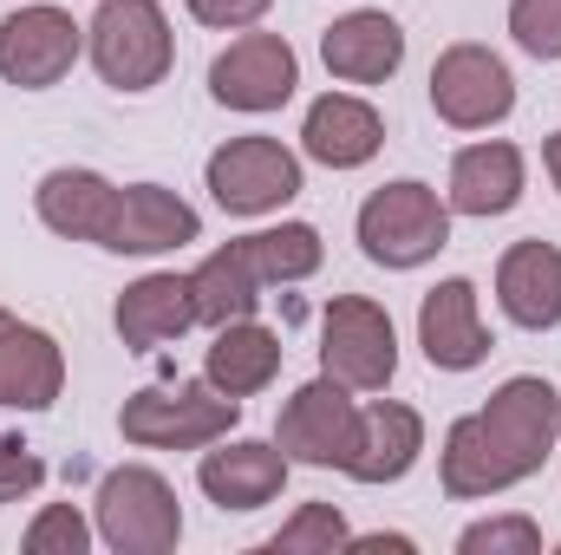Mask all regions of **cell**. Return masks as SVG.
<instances>
[{"label": "cell", "mask_w": 561, "mask_h": 555, "mask_svg": "<svg viewBox=\"0 0 561 555\" xmlns=\"http://www.w3.org/2000/svg\"><path fill=\"white\" fill-rule=\"evenodd\" d=\"M561 438V393L536 373H516L490 393V406L463 412L444 431L437 451V477L444 497L470 503V497H503L516 484H529Z\"/></svg>", "instance_id": "6da1fadb"}, {"label": "cell", "mask_w": 561, "mask_h": 555, "mask_svg": "<svg viewBox=\"0 0 561 555\" xmlns=\"http://www.w3.org/2000/svg\"><path fill=\"white\" fill-rule=\"evenodd\" d=\"M85 53L112 92H150L176 66L170 13L157 0H99V13L85 26Z\"/></svg>", "instance_id": "7a4b0ae2"}, {"label": "cell", "mask_w": 561, "mask_h": 555, "mask_svg": "<svg viewBox=\"0 0 561 555\" xmlns=\"http://www.w3.org/2000/svg\"><path fill=\"white\" fill-rule=\"evenodd\" d=\"M92 530L118 555H170L183 543V503L163 471L118 464V471H105V484L92 497Z\"/></svg>", "instance_id": "3957f363"}, {"label": "cell", "mask_w": 561, "mask_h": 555, "mask_svg": "<svg viewBox=\"0 0 561 555\" xmlns=\"http://www.w3.org/2000/svg\"><path fill=\"white\" fill-rule=\"evenodd\" d=\"M353 229H359L366 262H379V269H424L450 242V203L431 183H419V177H399V183H386V190H373L359 203Z\"/></svg>", "instance_id": "277c9868"}, {"label": "cell", "mask_w": 561, "mask_h": 555, "mask_svg": "<svg viewBox=\"0 0 561 555\" xmlns=\"http://www.w3.org/2000/svg\"><path fill=\"white\" fill-rule=\"evenodd\" d=\"M236 418H242V399L216 393L209 380L203 386L183 380V386H144V393H131L125 412H118V431L131 444H144V451H203V444L229 438Z\"/></svg>", "instance_id": "5b68a950"}, {"label": "cell", "mask_w": 561, "mask_h": 555, "mask_svg": "<svg viewBox=\"0 0 561 555\" xmlns=\"http://www.w3.org/2000/svg\"><path fill=\"white\" fill-rule=\"evenodd\" d=\"M320 373L346 393H386L399 373V333L392 314L366 294H340L320 314Z\"/></svg>", "instance_id": "8992f818"}, {"label": "cell", "mask_w": 561, "mask_h": 555, "mask_svg": "<svg viewBox=\"0 0 561 555\" xmlns=\"http://www.w3.org/2000/svg\"><path fill=\"white\" fill-rule=\"evenodd\" d=\"M431 112L450 132H490V125H503L516 112V79H510V66L490 46L457 39L431 66Z\"/></svg>", "instance_id": "52a82bcc"}, {"label": "cell", "mask_w": 561, "mask_h": 555, "mask_svg": "<svg viewBox=\"0 0 561 555\" xmlns=\"http://www.w3.org/2000/svg\"><path fill=\"white\" fill-rule=\"evenodd\" d=\"M203 177L229 216H275L280 203L300 196V157L280 138H229L222 150H209Z\"/></svg>", "instance_id": "ba28073f"}, {"label": "cell", "mask_w": 561, "mask_h": 555, "mask_svg": "<svg viewBox=\"0 0 561 555\" xmlns=\"http://www.w3.org/2000/svg\"><path fill=\"white\" fill-rule=\"evenodd\" d=\"M79 53H85V26L53 0H33V7L0 20V79L20 92L59 86L79 66Z\"/></svg>", "instance_id": "9c48e42d"}, {"label": "cell", "mask_w": 561, "mask_h": 555, "mask_svg": "<svg viewBox=\"0 0 561 555\" xmlns=\"http://www.w3.org/2000/svg\"><path fill=\"white\" fill-rule=\"evenodd\" d=\"M275 444L287 464H313V471H346L353 444H359V406L346 399L340 380H307L275 418Z\"/></svg>", "instance_id": "30bf717a"}, {"label": "cell", "mask_w": 561, "mask_h": 555, "mask_svg": "<svg viewBox=\"0 0 561 555\" xmlns=\"http://www.w3.org/2000/svg\"><path fill=\"white\" fill-rule=\"evenodd\" d=\"M300 86V59L280 33H242L209 59V99L229 112H280Z\"/></svg>", "instance_id": "8fae6325"}, {"label": "cell", "mask_w": 561, "mask_h": 555, "mask_svg": "<svg viewBox=\"0 0 561 555\" xmlns=\"http://www.w3.org/2000/svg\"><path fill=\"white\" fill-rule=\"evenodd\" d=\"M118 203H125V183H112V177H99V170H79V163H59V170H46L39 177V190H33V216L53 229V236H66V242H112V229H118Z\"/></svg>", "instance_id": "7c38bea8"}, {"label": "cell", "mask_w": 561, "mask_h": 555, "mask_svg": "<svg viewBox=\"0 0 561 555\" xmlns=\"http://www.w3.org/2000/svg\"><path fill=\"white\" fill-rule=\"evenodd\" d=\"M287 451L262 438H216V451H203L196 484L216 510H262L287 490Z\"/></svg>", "instance_id": "4fadbf2b"}, {"label": "cell", "mask_w": 561, "mask_h": 555, "mask_svg": "<svg viewBox=\"0 0 561 555\" xmlns=\"http://www.w3.org/2000/svg\"><path fill=\"white\" fill-rule=\"evenodd\" d=\"M66 393V353L46 327L0 307V406L7 412H46Z\"/></svg>", "instance_id": "5bb4252c"}, {"label": "cell", "mask_w": 561, "mask_h": 555, "mask_svg": "<svg viewBox=\"0 0 561 555\" xmlns=\"http://www.w3.org/2000/svg\"><path fill=\"white\" fill-rule=\"evenodd\" d=\"M419 347L437 373H470L490 360V327L477 314V287L463 275L437 281L419 301Z\"/></svg>", "instance_id": "9a60e30c"}, {"label": "cell", "mask_w": 561, "mask_h": 555, "mask_svg": "<svg viewBox=\"0 0 561 555\" xmlns=\"http://www.w3.org/2000/svg\"><path fill=\"white\" fill-rule=\"evenodd\" d=\"M320 59L346 86H386L405 66V26L386 7H359V13H346L320 33Z\"/></svg>", "instance_id": "2e32d148"}, {"label": "cell", "mask_w": 561, "mask_h": 555, "mask_svg": "<svg viewBox=\"0 0 561 555\" xmlns=\"http://www.w3.org/2000/svg\"><path fill=\"white\" fill-rule=\"evenodd\" d=\"M379 144H386V118L353 92H327L300 118V150L327 170H359L379 157Z\"/></svg>", "instance_id": "e0dca14e"}, {"label": "cell", "mask_w": 561, "mask_h": 555, "mask_svg": "<svg viewBox=\"0 0 561 555\" xmlns=\"http://www.w3.org/2000/svg\"><path fill=\"white\" fill-rule=\"evenodd\" d=\"M523 183H529V163L523 150L503 138H483V144H463L450 157V209L457 216H510L523 203Z\"/></svg>", "instance_id": "ac0fdd59"}, {"label": "cell", "mask_w": 561, "mask_h": 555, "mask_svg": "<svg viewBox=\"0 0 561 555\" xmlns=\"http://www.w3.org/2000/svg\"><path fill=\"white\" fill-rule=\"evenodd\" d=\"M112 327H118V340L138 347V353H157V347L183 340V333L196 327V287H190V275L131 281V287L118 294V307H112Z\"/></svg>", "instance_id": "d6986e66"}, {"label": "cell", "mask_w": 561, "mask_h": 555, "mask_svg": "<svg viewBox=\"0 0 561 555\" xmlns=\"http://www.w3.org/2000/svg\"><path fill=\"white\" fill-rule=\"evenodd\" d=\"M203 236V216L163 190V183H125V203H118V229H112V256H163V249H183Z\"/></svg>", "instance_id": "ffe728a7"}, {"label": "cell", "mask_w": 561, "mask_h": 555, "mask_svg": "<svg viewBox=\"0 0 561 555\" xmlns=\"http://www.w3.org/2000/svg\"><path fill=\"white\" fill-rule=\"evenodd\" d=\"M496 301L529 333L561 327V249L556 242H516V249H503V262H496Z\"/></svg>", "instance_id": "44dd1931"}, {"label": "cell", "mask_w": 561, "mask_h": 555, "mask_svg": "<svg viewBox=\"0 0 561 555\" xmlns=\"http://www.w3.org/2000/svg\"><path fill=\"white\" fill-rule=\"evenodd\" d=\"M424 451V418L399 399H379L359 412V444L346 457V477L353 484H399Z\"/></svg>", "instance_id": "7402d4cb"}, {"label": "cell", "mask_w": 561, "mask_h": 555, "mask_svg": "<svg viewBox=\"0 0 561 555\" xmlns=\"http://www.w3.org/2000/svg\"><path fill=\"white\" fill-rule=\"evenodd\" d=\"M280 333L275 327H262V320H229V327H216V347L203 353V380L216 386V393H229V399H255V393H268L280 373Z\"/></svg>", "instance_id": "603a6c76"}, {"label": "cell", "mask_w": 561, "mask_h": 555, "mask_svg": "<svg viewBox=\"0 0 561 555\" xmlns=\"http://www.w3.org/2000/svg\"><path fill=\"white\" fill-rule=\"evenodd\" d=\"M196 320H209V327H229V320H255V307H262V275L249 269V256H242V242H229V249H216V256H203L196 262Z\"/></svg>", "instance_id": "cb8c5ba5"}, {"label": "cell", "mask_w": 561, "mask_h": 555, "mask_svg": "<svg viewBox=\"0 0 561 555\" xmlns=\"http://www.w3.org/2000/svg\"><path fill=\"white\" fill-rule=\"evenodd\" d=\"M242 256H249V269L262 275V287H287V281H307L320 269V229L313 223H275V229H255V236H242Z\"/></svg>", "instance_id": "d4e9b609"}, {"label": "cell", "mask_w": 561, "mask_h": 555, "mask_svg": "<svg viewBox=\"0 0 561 555\" xmlns=\"http://www.w3.org/2000/svg\"><path fill=\"white\" fill-rule=\"evenodd\" d=\"M346 543H353V530H346L340 503H300L268 536V555H333V550H346Z\"/></svg>", "instance_id": "484cf974"}, {"label": "cell", "mask_w": 561, "mask_h": 555, "mask_svg": "<svg viewBox=\"0 0 561 555\" xmlns=\"http://www.w3.org/2000/svg\"><path fill=\"white\" fill-rule=\"evenodd\" d=\"M26 555H85L92 550V523L72 510V503H46L33 523H26Z\"/></svg>", "instance_id": "4316f807"}, {"label": "cell", "mask_w": 561, "mask_h": 555, "mask_svg": "<svg viewBox=\"0 0 561 555\" xmlns=\"http://www.w3.org/2000/svg\"><path fill=\"white\" fill-rule=\"evenodd\" d=\"M457 550L463 555H536L542 550V530L529 517H483V523H470L457 536Z\"/></svg>", "instance_id": "83f0119b"}, {"label": "cell", "mask_w": 561, "mask_h": 555, "mask_svg": "<svg viewBox=\"0 0 561 555\" xmlns=\"http://www.w3.org/2000/svg\"><path fill=\"white\" fill-rule=\"evenodd\" d=\"M510 33L529 59H561V0H510Z\"/></svg>", "instance_id": "f1b7e54d"}, {"label": "cell", "mask_w": 561, "mask_h": 555, "mask_svg": "<svg viewBox=\"0 0 561 555\" xmlns=\"http://www.w3.org/2000/svg\"><path fill=\"white\" fill-rule=\"evenodd\" d=\"M39 484H46V464H39V451L0 431V503H20V497H33Z\"/></svg>", "instance_id": "f546056e"}, {"label": "cell", "mask_w": 561, "mask_h": 555, "mask_svg": "<svg viewBox=\"0 0 561 555\" xmlns=\"http://www.w3.org/2000/svg\"><path fill=\"white\" fill-rule=\"evenodd\" d=\"M203 26H216V33H242V26H255L275 0H183Z\"/></svg>", "instance_id": "4dcf8cb0"}, {"label": "cell", "mask_w": 561, "mask_h": 555, "mask_svg": "<svg viewBox=\"0 0 561 555\" xmlns=\"http://www.w3.org/2000/svg\"><path fill=\"white\" fill-rule=\"evenodd\" d=\"M542 163H549V177H556V190H561V138L542 144Z\"/></svg>", "instance_id": "1f68e13d"}]
</instances>
